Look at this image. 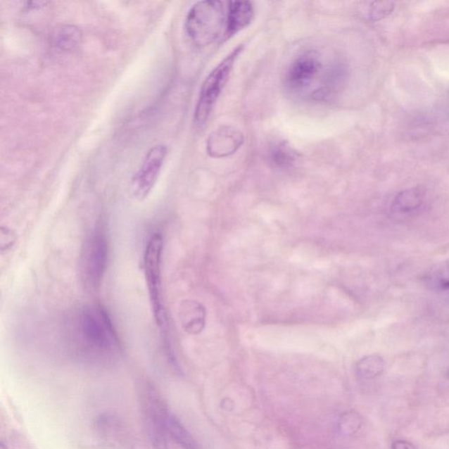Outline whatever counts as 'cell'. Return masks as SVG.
<instances>
[{"instance_id": "obj_2", "label": "cell", "mask_w": 449, "mask_h": 449, "mask_svg": "<svg viewBox=\"0 0 449 449\" xmlns=\"http://www.w3.org/2000/svg\"><path fill=\"white\" fill-rule=\"evenodd\" d=\"M345 70L341 63L327 61L315 51L298 56L291 63L285 84L291 92L313 99H327L341 87Z\"/></svg>"}, {"instance_id": "obj_6", "label": "cell", "mask_w": 449, "mask_h": 449, "mask_svg": "<svg viewBox=\"0 0 449 449\" xmlns=\"http://www.w3.org/2000/svg\"><path fill=\"white\" fill-rule=\"evenodd\" d=\"M242 49L244 48L241 45L235 48L205 78L202 84L194 113V121L197 126L201 127L208 120L210 114L212 113L213 108H215L216 102L227 84L235 61L240 55Z\"/></svg>"}, {"instance_id": "obj_18", "label": "cell", "mask_w": 449, "mask_h": 449, "mask_svg": "<svg viewBox=\"0 0 449 449\" xmlns=\"http://www.w3.org/2000/svg\"><path fill=\"white\" fill-rule=\"evenodd\" d=\"M394 10V4L391 2H376L370 7L369 16L372 20H381L389 15Z\"/></svg>"}, {"instance_id": "obj_16", "label": "cell", "mask_w": 449, "mask_h": 449, "mask_svg": "<svg viewBox=\"0 0 449 449\" xmlns=\"http://www.w3.org/2000/svg\"><path fill=\"white\" fill-rule=\"evenodd\" d=\"M81 34L77 27H63L56 32L54 35V44L57 48L63 51H70L76 48L80 44Z\"/></svg>"}, {"instance_id": "obj_15", "label": "cell", "mask_w": 449, "mask_h": 449, "mask_svg": "<svg viewBox=\"0 0 449 449\" xmlns=\"http://www.w3.org/2000/svg\"><path fill=\"white\" fill-rule=\"evenodd\" d=\"M386 362L379 355H369L360 360L356 365V373L362 379L370 380L382 375Z\"/></svg>"}, {"instance_id": "obj_9", "label": "cell", "mask_w": 449, "mask_h": 449, "mask_svg": "<svg viewBox=\"0 0 449 449\" xmlns=\"http://www.w3.org/2000/svg\"><path fill=\"white\" fill-rule=\"evenodd\" d=\"M206 310L201 303L195 301H185L179 309V320L185 332L189 334H198L205 327Z\"/></svg>"}, {"instance_id": "obj_14", "label": "cell", "mask_w": 449, "mask_h": 449, "mask_svg": "<svg viewBox=\"0 0 449 449\" xmlns=\"http://www.w3.org/2000/svg\"><path fill=\"white\" fill-rule=\"evenodd\" d=\"M424 283L429 290L446 291L449 290V259L434 265L426 273Z\"/></svg>"}, {"instance_id": "obj_17", "label": "cell", "mask_w": 449, "mask_h": 449, "mask_svg": "<svg viewBox=\"0 0 449 449\" xmlns=\"http://www.w3.org/2000/svg\"><path fill=\"white\" fill-rule=\"evenodd\" d=\"M341 430L346 436H352L361 429L362 419L355 412L346 413L341 420Z\"/></svg>"}, {"instance_id": "obj_22", "label": "cell", "mask_w": 449, "mask_h": 449, "mask_svg": "<svg viewBox=\"0 0 449 449\" xmlns=\"http://www.w3.org/2000/svg\"><path fill=\"white\" fill-rule=\"evenodd\" d=\"M448 379H449V369H448Z\"/></svg>"}, {"instance_id": "obj_7", "label": "cell", "mask_w": 449, "mask_h": 449, "mask_svg": "<svg viewBox=\"0 0 449 449\" xmlns=\"http://www.w3.org/2000/svg\"><path fill=\"white\" fill-rule=\"evenodd\" d=\"M167 156L166 146L158 144L149 149L141 168L132 178L131 195L137 201H144L151 194L158 181Z\"/></svg>"}, {"instance_id": "obj_8", "label": "cell", "mask_w": 449, "mask_h": 449, "mask_svg": "<svg viewBox=\"0 0 449 449\" xmlns=\"http://www.w3.org/2000/svg\"><path fill=\"white\" fill-rule=\"evenodd\" d=\"M244 142L242 134L231 127H222L213 132L208 141V152L213 158H224L236 152Z\"/></svg>"}, {"instance_id": "obj_20", "label": "cell", "mask_w": 449, "mask_h": 449, "mask_svg": "<svg viewBox=\"0 0 449 449\" xmlns=\"http://www.w3.org/2000/svg\"><path fill=\"white\" fill-rule=\"evenodd\" d=\"M391 449H417V448L407 441L398 440L391 445Z\"/></svg>"}, {"instance_id": "obj_11", "label": "cell", "mask_w": 449, "mask_h": 449, "mask_svg": "<svg viewBox=\"0 0 449 449\" xmlns=\"http://www.w3.org/2000/svg\"><path fill=\"white\" fill-rule=\"evenodd\" d=\"M254 6L252 2H230L227 6V37H232L244 30L254 18Z\"/></svg>"}, {"instance_id": "obj_3", "label": "cell", "mask_w": 449, "mask_h": 449, "mask_svg": "<svg viewBox=\"0 0 449 449\" xmlns=\"http://www.w3.org/2000/svg\"><path fill=\"white\" fill-rule=\"evenodd\" d=\"M163 238L161 234L151 235L146 246L144 265L146 283H147L149 301L153 315L165 342L167 353L170 354L168 320L163 303L162 286V258Z\"/></svg>"}, {"instance_id": "obj_5", "label": "cell", "mask_w": 449, "mask_h": 449, "mask_svg": "<svg viewBox=\"0 0 449 449\" xmlns=\"http://www.w3.org/2000/svg\"><path fill=\"white\" fill-rule=\"evenodd\" d=\"M108 237L101 226L89 234L81 249L80 270L82 283L90 292H98L108 269Z\"/></svg>"}, {"instance_id": "obj_10", "label": "cell", "mask_w": 449, "mask_h": 449, "mask_svg": "<svg viewBox=\"0 0 449 449\" xmlns=\"http://www.w3.org/2000/svg\"><path fill=\"white\" fill-rule=\"evenodd\" d=\"M158 415H156V419H158L160 426H163V429L167 431L170 436L179 444L184 449H198L197 443L191 434L185 429L183 424L176 416L171 415L168 411L160 408L158 410Z\"/></svg>"}, {"instance_id": "obj_12", "label": "cell", "mask_w": 449, "mask_h": 449, "mask_svg": "<svg viewBox=\"0 0 449 449\" xmlns=\"http://www.w3.org/2000/svg\"><path fill=\"white\" fill-rule=\"evenodd\" d=\"M426 191L422 187H412L399 192L393 199L391 210L394 213H411L422 208Z\"/></svg>"}, {"instance_id": "obj_21", "label": "cell", "mask_w": 449, "mask_h": 449, "mask_svg": "<svg viewBox=\"0 0 449 449\" xmlns=\"http://www.w3.org/2000/svg\"><path fill=\"white\" fill-rule=\"evenodd\" d=\"M47 4H49V2H44V1L26 2V6H25V8L27 10H35V9L41 8V7H44V6L47 5Z\"/></svg>"}, {"instance_id": "obj_19", "label": "cell", "mask_w": 449, "mask_h": 449, "mask_svg": "<svg viewBox=\"0 0 449 449\" xmlns=\"http://www.w3.org/2000/svg\"><path fill=\"white\" fill-rule=\"evenodd\" d=\"M0 247L2 253L10 251L17 241V235L14 231L6 227H1L0 234Z\"/></svg>"}, {"instance_id": "obj_4", "label": "cell", "mask_w": 449, "mask_h": 449, "mask_svg": "<svg viewBox=\"0 0 449 449\" xmlns=\"http://www.w3.org/2000/svg\"><path fill=\"white\" fill-rule=\"evenodd\" d=\"M222 1H201L189 11L185 31L192 42L199 47L212 44L223 32L226 34L227 13Z\"/></svg>"}, {"instance_id": "obj_1", "label": "cell", "mask_w": 449, "mask_h": 449, "mask_svg": "<svg viewBox=\"0 0 449 449\" xmlns=\"http://www.w3.org/2000/svg\"><path fill=\"white\" fill-rule=\"evenodd\" d=\"M68 336L75 352L92 362L108 361L120 353L119 337L112 320L99 304L78 310L71 320Z\"/></svg>"}, {"instance_id": "obj_13", "label": "cell", "mask_w": 449, "mask_h": 449, "mask_svg": "<svg viewBox=\"0 0 449 449\" xmlns=\"http://www.w3.org/2000/svg\"><path fill=\"white\" fill-rule=\"evenodd\" d=\"M298 153L285 142H277L270 148L268 160L277 169H289L297 163Z\"/></svg>"}]
</instances>
